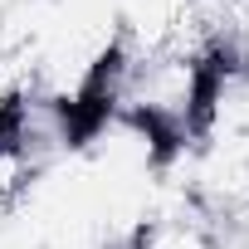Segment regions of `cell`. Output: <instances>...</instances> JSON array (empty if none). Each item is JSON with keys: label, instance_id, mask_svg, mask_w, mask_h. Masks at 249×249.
I'll use <instances>...</instances> for the list:
<instances>
[{"label": "cell", "instance_id": "obj_1", "mask_svg": "<svg viewBox=\"0 0 249 249\" xmlns=\"http://www.w3.org/2000/svg\"><path fill=\"white\" fill-rule=\"evenodd\" d=\"M117 249H225V239H220V225H210L196 205H186L171 191Z\"/></svg>", "mask_w": 249, "mask_h": 249}]
</instances>
